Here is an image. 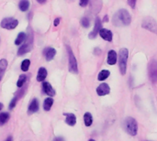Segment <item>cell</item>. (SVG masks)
Masks as SVG:
<instances>
[{
	"label": "cell",
	"instance_id": "cell-1",
	"mask_svg": "<svg viewBox=\"0 0 157 141\" xmlns=\"http://www.w3.org/2000/svg\"><path fill=\"white\" fill-rule=\"evenodd\" d=\"M131 22L132 17L126 9H120L113 16V25L115 27L129 26Z\"/></svg>",
	"mask_w": 157,
	"mask_h": 141
},
{
	"label": "cell",
	"instance_id": "cell-2",
	"mask_svg": "<svg viewBox=\"0 0 157 141\" xmlns=\"http://www.w3.org/2000/svg\"><path fill=\"white\" fill-rule=\"evenodd\" d=\"M123 128L125 131L132 137H135L138 133V124L133 117H126L123 123Z\"/></svg>",
	"mask_w": 157,
	"mask_h": 141
},
{
	"label": "cell",
	"instance_id": "cell-3",
	"mask_svg": "<svg viewBox=\"0 0 157 141\" xmlns=\"http://www.w3.org/2000/svg\"><path fill=\"white\" fill-rule=\"evenodd\" d=\"M128 57H129L128 49H126V48L121 49L120 52H119V67H120V72L122 75H124L127 71Z\"/></svg>",
	"mask_w": 157,
	"mask_h": 141
},
{
	"label": "cell",
	"instance_id": "cell-4",
	"mask_svg": "<svg viewBox=\"0 0 157 141\" xmlns=\"http://www.w3.org/2000/svg\"><path fill=\"white\" fill-rule=\"evenodd\" d=\"M33 47V34L30 32L29 34H27V38L26 40L24 41V43L21 45V47L18 49L17 50V55L18 56H22L28 52H29L32 50Z\"/></svg>",
	"mask_w": 157,
	"mask_h": 141
},
{
	"label": "cell",
	"instance_id": "cell-5",
	"mask_svg": "<svg viewBox=\"0 0 157 141\" xmlns=\"http://www.w3.org/2000/svg\"><path fill=\"white\" fill-rule=\"evenodd\" d=\"M67 52H68V59H69V71L72 73H78V67H77V61L75 56L69 46H66Z\"/></svg>",
	"mask_w": 157,
	"mask_h": 141
},
{
	"label": "cell",
	"instance_id": "cell-6",
	"mask_svg": "<svg viewBox=\"0 0 157 141\" xmlns=\"http://www.w3.org/2000/svg\"><path fill=\"white\" fill-rule=\"evenodd\" d=\"M142 27L153 33H157V22L151 17H147L143 20Z\"/></svg>",
	"mask_w": 157,
	"mask_h": 141
},
{
	"label": "cell",
	"instance_id": "cell-7",
	"mask_svg": "<svg viewBox=\"0 0 157 141\" xmlns=\"http://www.w3.org/2000/svg\"><path fill=\"white\" fill-rule=\"evenodd\" d=\"M18 25V20L13 17H6L2 19L1 21V28L5 29H14L17 27Z\"/></svg>",
	"mask_w": 157,
	"mask_h": 141
},
{
	"label": "cell",
	"instance_id": "cell-8",
	"mask_svg": "<svg viewBox=\"0 0 157 141\" xmlns=\"http://www.w3.org/2000/svg\"><path fill=\"white\" fill-rule=\"evenodd\" d=\"M149 78L154 84L157 83V61H152L149 63Z\"/></svg>",
	"mask_w": 157,
	"mask_h": 141
},
{
	"label": "cell",
	"instance_id": "cell-9",
	"mask_svg": "<svg viewBox=\"0 0 157 141\" xmlns=\"http://www.w3.org/2000/svg\"><path fill=\"white\" fill-rule=\"evenodd\" d=\"M101 27H102V21H101V19H100L99 17H97V18H96V21H95L94 29L89 33L88 38L91 39H95V38L98 36V34H99V31H100V29L102 28Z\"/></svg>",
	"mask_w": 157,
	"mask_h": 141
},
{
	"label": "cell",
	"instance_id": "cell-10",
	"mask_svg": "<svg viewBox=\"0 0 157 141\" xmlns=\"http://www.w3.org/2000/svg\"><path fill=\"white\" fill-rule=\"evenodd\" d=\"M42 91L45 95H49L50 97H52L55 95V90L52 88L50 83H47V82L42 83Z\"/></svg>",
	"mask_w": 157,
	"mask_h": 141
},
{
	"label": "cell",
	"instance_id": "cell-11",
	"mask_svg": "<svg viewBox=\"0 0 157 141\" xmlns=\"http://www.w3.org/2000/svg\"><path fill=\"white\" fill-rule=\"evenodd\" d=\"M110 93V87L107 83H101L98 88H97V94L99 96H104L107 95Z\"/></svg>",
	"mask_w": 157,
	"mask_h": 141
},
{
	"label": "cell",
	"instance_id": "cell-12",
	"mask_svg": "<svg viewBox=\"0 0 157 141\" xmlns=\"http://www.w3.org/2000/svg\"><path fill=\"white\" fill-rule=\"evenodd\" d=\"M43 54L45 55V58H46V61H51L53 60L54 56L56 55V50L54 48H52V47H49V48H46L43 51Z\"/></svg>",
	"mask_w": 157,
	"mask_h": 141
},
{
	"label": "cell",
	"instance_id": "cell-13",
	"mask_svg": "<svg viewBox=\"0 0 157 141\" xmlns=\"http://www.w3.org/2000/svg\"><path fill=\"white\" fill-rule=\"evenodd\" d=\"M101 7H102V1H101V0H92V1H91L90 10H91L94 14L99 13V11L101 10Z\"/></svg>",
	"mask_w": 157,
	"mask_h": 141
},
{
	"label": "cell",
	"instance_id": "cell-14",
	"mask_svg": "<svg viewBox=\"0 0 157 141\" xmlns=\"http://www.w3.org/2000/svg\"><path fill=\"white\" fill-rule=\"evenodd\" d=\"M99 35L100 37L107 40V41H112V38H113V34L112 32L109 30V29H107V28H101L100 31H99Z\"/></svg>",
	"mask_w": 157,
	"mask_h": 141
},
{
	"label": "cell",
	"instance_id": "cell-15",
	"mask_svg": "<svg viewBox=\"0 0 157 141\" xmlns=\"http://www.w3.org/2000/svg\"><path fill=\"white\" fill-rule=\"evenodd\" d=\"M38 110H39V101L36 98L32 99V101L30 102V104L28 107V114L32 115V114L38 112Z\"/></svg>",
	"mask_w": 157,
	"mask_h": 141
},
{
	"label": "cell",
	"instance_id": "cell-16",
	"mask_svg": "<svg viewBox=\"0 0 157 141\" xmlns=\"http://www.w3.org/2000/svg\"><path fill=\"white\" fill-rule=\"evenodd\" d=\"M108 63L109 65H115L117 62V52L113 50H109L108 53Z\"/></svg>",
	"mask_w": 157,
	"mask_h": 141
},
{
	"label": "cell",
	"instance_id": "cell-17",
	"mask_svg": "<svg viewBox=\"0 0 157 141\" xmlns=\"http://www.w3.org/2000/svg\"><path fill=\"white\" fill-rule=\"evenodd\" d=\"M65 116V123L70 126V127H74L76 124V117L74 114H63Z\"/></svg>",
	"mask_w": 157,
	"mask_h": 141
},
{
	"label": "cell",
	"instance_id": "cell-18",
	"mask_svg": "<svg viewBox=\"0 0 157 141\" xmlns=\"http://www.w3.org/2000/svg\"><path fill=\"white\" fill-rule=\"evenodd\" d=\"M47 70L43 67L40 68L39 69V72H38V74H37V81L38 82H43L45 80V78L47 77Z\"/></svg>",
	"mask_w": 157,
	"mask_h": 141
},
{
	"label": "cell",
	"instance_id": "cell-19",
	"mask_svg": "<svg viewBox=\"0 0 157 141\" xmlns=\"http://www.w3.org/2000/svg\"><path fill=\"white\" fill-rule=\"evenodd\" d=\"M6 68H7V61L6 59L0 60V82L2 81V78L6 72Z\"/></svg>",
	"mask_w": 157,
	"mask_h": 141
},
{
	"label": "cell",
	"instance_id": "cell-20",
	"mask_svg": "<svg viewBox=\"0 0 157 141\" xmlns=\"http://www.w3.org/2000/svg\"><path fill=\"white\" fill-rule=\"evenodd\" d=\"M26 38H27V34H26V33H24V32L18 33V35H17V39H16V40H15V44L17 45V46L23 44L24 41L26 40Z\"/></svg>",
	"mask_w": 157,
	"mask_h": 141
},
{
	"label": "cell",
	"instance_id": "cell-21",
	"mask_svg": "<svg viewBox=\"0 0 157 141\" xmlns=\"http://www.w3.org/2000/svg\"><path fill=\"white\" fill-rule=\"evenodd\" d=\"M52 105H53V99H52V97H48V98H46V99L44 100V102H43V109H44L45 111L48 112V111L51 110Z\"/></svg>",
	"mask_w": 157,
	"mask_h": 141
},
{
	"label": "cell",
	"instance_id": "cell-22",
	"mask_svg": "<svg viewBox=\"0 0 157 141\" xmlns=\"http://www.w3.org/2000/svg\"><path fill=\"white\" fill-rule=\"evenodd\" d=\"M18 7L22 12H26L29 8V0H20L18 4Z\"/></svg>",
	"mask_w": 157,
	"mask_h": 141
},
{
	"label": "cell",
	"instance_id": "cell-23",
	"mask_svg": "<svg viewBox=\"0 0 157 141\" xmlns=\"http://www.w3.org/2000/svg\"><path fill=\"white\" fill-rule=\"evenodd\" d=\"M84 121H85L86 127H90L93 124V117L89 112H86L84 115Z\"/></svg>",
	"mask_w": 157,
	"mask_h": 141
},
{
	"label": "cell",
	"instance_id": "cell-24",
	"mask_svg": "<svg viewBox=\"0 0 157 141\" xmlns=\"http://www.w3.org/2000/svg\"><path fill=\"white\" fill-rule=\"evenodd\" d=\"M109 75H110V72L109 71H108V70H102L98 73V81H105L107 78L109 77Z\"/></svg>",
	"mask_w": 157,
	"mask_h": 141
},
{
	"label": "cell",
	"instance_id": "cell-25",
	"mask_svg": "<svg viewBox=\"0 0 157 141\" xmlns=\"http://www.w3.org/2000/svg\"><path fill=\"white\" fill-rule=\"evenodd\" d=\"M27 78H28V76L25 75V74H22V75L19 76V78L17 80V85L18 88H21V87H23L25 85L26 81H27Z\"/></svg>",
	"mask_w": 157,
	"mask_h": 141
},
{
	"label": "cell",
	"instance_id": "cell-26",
	"mask_svg": "<svg viewBox=\"0 0 157 141\" xmlns=\"http://www.w3.org/2000/svg\"><path fill=\"white\" fill-rule=\"evenodd\" d=\"M9 119V114L8 113H0V126L5 125Z\"/></svg>",
	"mask_w": 157,
	"mask_h": 141
},
{
	"label": "cell",
	"instance_id": "cell-27",
	"mask_svg": "<svg viewBox=\"0 0 157 141\" xmlns=\"http://www.w3.org/2000/svg\"><path fill=\"white\" fill-rule=\"evenodd\" d=\"M29 66H30V61L29 60H24L23 61H22V63H21V66H20V68H21V71H23V72H27L28 70H29Z\"/></svg>",
	"mask_w": 157,
	"mask_h": 141
},
{
	"label": "cell",
	"instance_id": "cell-28",
	"mask_svg": "<svg viewBox=\"0 0 157 141\" xmlns=\"http://www.w3.org/2000/svg\"><path fill=\"white\" fill-rule=\"evenodd\" d=\"M81 25H82L84 28H89V26H90V21H89V19H88L87 17H83V18L81 19Z\"/></svg>",
	"mask_w": 157,
	"mask_h": 141
},
{
	"label": "cell",
	"instance_id": "cell-29",
	"mask_svg": "<svg viewBox=\"0 0 157 141\" xmlns=\"http://www.w3.org/2000/svg\"><path fill=\"white\" fill-rule=\"evenodd\" d=\"M17 101H18V98L16 97V96H14V98L11 100V102H10V104H9V109H10V110H12V109L16 106Z\"/></svg>",
	"mask_w": 157,
	"mask_h": 141
},
{
	"label": "cell",
	"instance_id": "cell-30",
	"mask_svg": "<svg viewBox=\"0 0 157 141\" xmlns=\"http://www.w3.org/2000/svg\"><path fill=\"white\" fill-rule=\"evenodd\" d=\"M89 3V0H79V5L82 7H86Z\"/></svg>",
	"mask_w": 157,
	"mask_h": 141
},
{
	"label": "cell",
	"instance_id": "cell-31",
	"mask_svg": "<svg viewBox=\"0 0 157 141\" xmlns=\"http://www.w3.org/2000/svg\"><path fill=\"white\" fill-rule=\"evenodd\" d=\"M136 1H137V0H128V5H129L132 8H135Z\"/></svg>",
	"mask_w": 157,
	"mask_h": 141
},
{
	"label": "cell",
	"instance_id": "cell-32",
	"mask_svg": "<svg viewBox=\"0 0 157 141\" xmlns=\"http://www.w3.org/2000/svg\"><path fill=\"white\" fill-rule=\"evenodd\" d=\"M101 53V50L99 48H95V50H94V54L95 55H99Z\"/></svg>",
	"mask_w": 157,
	"mask_h": 141
},
{
	"label": "cell",
	"instance_id": "cell-33",
	"mask_svg": "<svg viewBox=\"0 0 157 141\" xmlns=\"http://www.w3.org/2000/svg\"><path fill=\"white\" fill-rule=\"evenodd\" d=\"M53 24H54V26H55V27H57V26L60 24V18H59V17H58V18H55V20H54V23H53Z\"/></svg>",
	"mask_w": 157,
	"mask_h": 141
},
{
	"label": "cell",
	"instance_id": "cell-34",
	"mask_svg": "<svg viewBox=\"0 0 157 141\" xmlns=\"http://www.w3.org/2000/svg\"><path fill=\"white\" fill-rule=\"evenodd\" d=\"M53 141H64V139L63 138V137H56Z\"/></svg>",
	"mask_w": 157,
	"mask_h": 141
},
{
	"label": "cell",
	"instance_id": "cell-35",
	"mask_svg": "<svg viewBox=\"0 0 157 141\" xmlns=\"http://www.w3.org/2000/svg\"><path fill=\"white\" fill-rule=\"evenodd\" d=\"M103 22H109V16H105V17H104Z\"/></svg>",
	"mask_w": 157,
	"mask_h": 141
},
{
	"label": "cell",
	"instance_id": "cell-36",
	"mask_svg": "<svg viewBox=\"0 0 157 141\" xmlns=\"http://www.w3.org/2000/svg\"><path fill=\"white\" fill-rule=\"evenodd\" d=\"M46 1H47V0H37V2H38L39 4H44Z\"/></svg>",
	"mask_w": 157,
	"mask_h": 141
},
{
	"label": "cell",
	"instance_id": "cell-37",
	"mask_svg": "<svg viewBox=\"0 0 157 141\" xmlns=\"http://www.w3.org/2000/svg\"><path fill=\"white\" fill-rule=\"evenodd\" d=\"M5 141H13V138H12V136H9L6 139Z\"/></svg>",
	"mask_w": 157,
	"mask_h": 141
},
{
	"label": "cell",
	"instance_id": "cell-38",
	"mask_svg": "<svg viewBox=\"0 0 157 141\" xmlns=\"http://www.w3.org/2000/svg\"><path fill=\"white\" fill-rule=\"evenodd\" d=\"M3 107H4V105H3L2 103H0V111L3 109Z\"/></svg>",
	"mask_w": 157,
	"mask_h": 141
},
{
	"label": "cell",
	"instance_id": "cell-39",
	"mask_svg": "<svg viewBox=\"0 0 157 141\" xmlns=\"http://www.w3.org/2000/svg\"><path fill=\"white\" fill-rule=\"evenodd\" d=\"M88 141H96V140H95V139H89Z\"/></svg>",
	"mask_w": 157,
	"mask_h": 141
},
{
	"label": "cell",
	"instance_id": "cell-40",
	"mask_svg": "<svg viewBox=\"0 0 157 141\" xmlns=\"http://www.w3.org/2000/svg\"><path fill=\"white\" fill-rule=\"evenodd\" d=\"M26 141H30V140H26Z\"/></svg>",
	"mask_w": 157,
	"mask_h": 141
}]
</instances>
